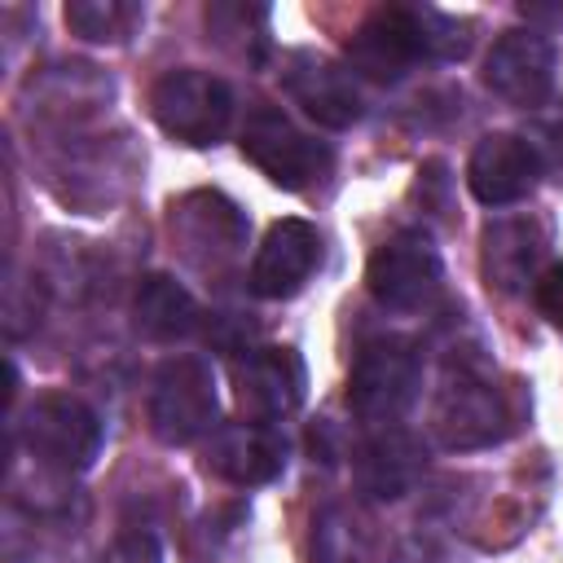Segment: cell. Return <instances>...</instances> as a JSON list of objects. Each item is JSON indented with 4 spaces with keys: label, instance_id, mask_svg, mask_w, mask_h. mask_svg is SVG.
I'll use <instances>...</instances> for the list:
<instances>
[{
    "label": "cell",
    "instance_id": "d6986e66",
    "mask_svg": "<svg viewBox=\"0 0 563 563\" xmlns=\"http://www.w3.org/2000/svg\"><path fill=\"white\" fill-rule=\"evenodd\" d=\"M101 563H163V550L150 532H128L101 554Z\"/></svg>",
    "mask_w": 563,
    "mask_h": 563
},
{
    "label": "cell",
    "instance_id": "52a82bcc",
    "mask_svg": "<svg viewBox=\"0 0 563 563\" xmlns=\"http://www.w3.org/2000/svg\"><path fill=\"white\" fill-rule=\"evenodd\" d=\"M22 444L57 471H88L101 453V418L70 391H44L22 418Z\"/></svg>",
    "mask_w": 563,
    "mask_h": 563
},
{
    "label": "cell",
    "instance_id": "ffe728a7",
    "mask_svg": "<svg viewBox=\"0 0 563 563\" xmlns=\"http://www.w3.org/2000/svg\"><path fill=\"white\" fill-rule=\"evenodd\" d=\"M532 295H537L541 317H545L550 325H559V330H563V264L545 268V273L532 282Z\"/></svg>",
    "mask_w": 563,
    "mask_h": 563
},
{
    "label": "cell",
    "instance_id": "9c48e42d",
    "mask_svg": "<svg viewBox=\"0 0 563 563\" xmlns=\"http://www.w3.org/2000/svg\"><path fill=\"white\" fill-rule=\"evenodd\" d=\"M233 387L251 422H277L303 405L308 369L295 347H255L233 365Z\"/></svg>",
    "mask_w": 563,
    "mask_h": 563
},
{
    "label": "cell",
    "instance_id": "3957f363",
    "mask_svg": "<svg viewBox=\"0 0 563 563\" xmlns=\"http://www.w3.org/2000/svg\"><path fill=\"white\" fill-rule=\"evenodd\" d=\"M418 383H422L418 347L400 334H383L356 352V365L347 378V405L356 418L374 427H396L400 413L413 405Z\"/></svg>",
    "mask_w": 563,
    "mask_h": 563
},
{
    "label": "cell",
    "instance_id": "5b68a950",
    "mask_svg": "<svg viewBox=\"0 0 563 563\" xmlns=\"http://www.w3.org/2000/svg\"><path fill=\"white\" fill-rule=\"evenodd\" d=\"M435 440L444 449H484L515 431V409L506 387H497L484 369L457 365V378L440 387L435 400Z\"/></svg>",
    "mask_w": 563,
    "mask_h": 563
},
{
    "label": "cell",
    "instance_id": "ac0fdd59",
    "mask_svg": "<svg viewBox=\"0 0 563 563\" xmlns=\"http://www.w3.org/2000/svg\"><path fill=\"white\" fill-rule=\"evenodd\" d=\"M136 22H141V4H128V0H70L66 4V26L97 44L128 40Z\"/></svg>",
    "mask_w": 563,
    "mask_h": 563
},
{
    "label": "cell",
    "instance_id": "8992f818",
    "mask_svg": "<svg viewBox=\"0 0 563 563\" xmlns=\"http://www.w3.org/2000/svg\"><path fill=\"white\" fill-rule=\"evenodd\" d=\"M220 396L216 374L198 356H172L158 365L150 387V427L163 444H194L198 435L216 431Z\"/></svg>",
    "mask_w": 563,
    "mask_h": 563
},
{
    "label": "cell",
    "instance_id": "7c38bea8",
    "mask_svg": "<svg viewBox=\"0 0 563 563\" xmlns=\"http://www.w3.org/2000/svg\"><path fill=\"white\" fill-rule=\"evenodd\" d=\"M321 264V233L308 220H277L268 224L255 260H251V290L260 299H290L308 286Z\"/></svg>",
    "mask_w": 563,
    "mask_h": 563
},
{
    "label": "cell",
    "instance_id": "2e32d148",
    "mask_svg": "<svg viewBox=\"0 0 563 563\" xmlns=\"http://www.w3.org/2000/svg\"><path fill=\"white\" fill-rule=\"evenodd\" d=\"M422 471V449L409 431L383 427L361 453H356V484L369 497H405Z\"/></svg>",
    "mask_w": 563,
    "mask_h": 563
},
{
    "label": "cell",
    "instance_id": "9a60e30c",
    "mask_svg": "<svg viewBox=\"0 0 563 563\" xmlns=\"http://www.w3.org/2000/svg\"><path fill=\"white\" fill-rule=\"evenodd\" d=\"M545 246H550V233H545V224L537 216L493 220L484 229V277H488V286H497L506 295L519 290L537 273Z\"/></svg>",
    "mask_w": 563,
    "mask_h": 563
},
{
    "label": "cell",
    "instance_id": "7a4b0ae2",
    "mask_svg": "<svg viewBox=\"0 0 563 563\" xmlns=\"http://www.w3.org/2000/svg\"><path fill=\"white\" fill-rule=\"evenodd\" d=\"M150 114L154 123L176 136L180 145H216L229 123H233V88L211 75V70H194V66H176L163 70L150 88Z\"/></svg>",
    "mask_w": 563,
    "mask_h": 563
},
{
    "label": "cell",
    "instance_id": "277c9868",
    "mask_svg": "<svg viewBox=\"0 0 563 563\" xmlns=\"http://www.w3.org/2000/svg\"><path fill=\"white\" fill-rule=\"evenodd\" d=\"M242 154L282 189H308L330 176L334 150L303 132L282 106H255L242 128Z\"/></svg>",
    "mask_w": 563,
    "mask_h": 563
},
{
    "label": "cell",
    "instance_id": "30bf717a",
    "mask_svg": "<svg viewBox=\"0 0 563 563\" xmlns=\"http://www.w3.org/2000/svg\"><path fill=\"white\" fill-rule=\"evenodd\" d=\"M484 88L510 106H541L554 92V44L537 31H506L484 57Z\"/></svg>",
    "mask_w": 563,
    "mask_h": 563
},
{
    "label": "cell",
    "instance_id": "ba28073f",
    "mask_svg": "<svg viewBox=\"0 0 563 563\" xmlns=\"http://www.w3.org/2000/svg\"><path fill=\"white\" fill-rule=\"evenodd\" d=\"M444 282V264L440 251L431 246V238L422 229H400L387 242L374 246L369 264H365V286L383 308L409 312L435 299Z\"/></svg>",
    "mask_w": 563,
    "mask_h": 563
},
{
    "label": "cell",
    "instance_id": "5bb4252c",
    "mask_svg": "<svg viewBox=\"0 0 563 563\" xmlns=\"http://www.w3.org/2000/svg\"><path fill=\"white\" fill-rule=\"evenodd\" d=\"M282 466H286V440L273 422H251V418L224 422L207 440V471H216L238 488L268 484L282 475Z\"/></svg>",
    "mask_w": 563,
    "mask_h": 563
},
{
    "label": "cell",
    "instance_id": "4fadbf2b",
    "mask_svg": "<svg viewBox=\"0 0 563 563\" xmlns=\"http://www.w3.org/2000/svg\"><path fill=\"white\" fill-rule=\"evenodd\" d=\"M537 176H541V150L515 132L479 136L466 163V185L484 207H506V202L528 198Z\"/></svg>",
    "mask_w": 563,
    "mask_h": 563
},
{
    "label": "cell",
    "instance_id": "8fae6325",
    "mask_svg": "<svg viewBox=\"0 0 563 563\" xmlns=\"http://www.w3.org/2000/svg\"><path fill=\"white\" fill-rule=\"evenodd\" d=\"M282 84H286L290 101L321 128H352L365 110V101L352 84V70H343L339 62H330L321 53H308V48L286 57Z\"/></svg>",
    "mask_w": 563,
    "mask_h": 563
},
{
    "label": "cell",
    "instance_id": "6da1fadb",
    "mask_svg": "<svg viewBox=\"0 0 563 563\" xmlns=\"http://www.w3.org/2000/svg\"><path fill=\"white\" fill-rule=\"evenodd\" d=\"M471 48V22H457L440 9H418V4H387L369 13L352 40H347V62L352 70L396 84L409 75L418 62H457Z\"/></svg>",
    "mask_w": 563,
    "mask_h": 563
},
{
    "label": "cell",
    "instance_id": "e0dca14e",
    "mask_svg": "<svg viewBox=\"0 0 563 563\" xmlns=\"http://www.w3.org/2000/svg\"><path fill=\"white\" fill-rule=\"evenodd\" d=\"M132 317H136V330L154 343H172V339H185L194 325H198V303L194 295L172 282L167 273H150L136 290V303H132Z\"/></svg>",
    "mask_w": 563,
    "mask_h": 563
},
{
    "label": "cell",
    "instance_id": "44dd1931",
    "mask_svg": "<svg viewBox=\"0 0 563 563\" xmlns=\"http://www.w3.org/2000/svg\"><path fill=\"white\" fill-rule=\"evenodd\" d=\"M405 563H409V559H405ZM418 563H435V559H418Z\"/></svg>",
    "mask_w": 563,
    "mask_h": 563
}]
</instances>
